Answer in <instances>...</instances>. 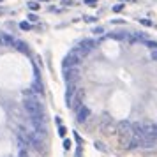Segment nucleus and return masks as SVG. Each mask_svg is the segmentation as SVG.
I'll list each match as a JSON object with an SVG mask.
<instances>
[{
	"instance_id": "nucleus-11",
	"label": "nucleus",
	"mask_w": 157,
	"mask_h": 157,
	"mask_svg": "<svg viewBox=\"0 0 157 157\" xmlns=\"http://www.w3.org/2000/svg\"><path fill=\"white\" fill-rule=\"evenodd\" d=\"M145 44L148 46L150 50H157V41H145Z\"/></svg>"
},
{
	"instance_id": "nucleus-4",
	"label": "nucleus",
	"mask_w": 157,
	"mask_h": 157,
	"mask_svg": "<svg viewBox=\"0 0 157 157\" xmlns=\"http://www.w3.org/2000/svg\"><path fill=\"white\" fill-rule=\"evenodd\" d=\"M64 78L67 83H72L79 78V69L78 67H69V69H64Z\"/></svg>"
},
{
	"instance_id": "nucleus-19",
	"label": "nucleus",
	"mask_w": 157,
	"mask_h": 157,
	"mask_svg": "<svg viewBox=\"0 0 157 157\" xmlns=\"http://www.w3.org/2000/svg\"><path fill=\"white\" fill-rule=\"evenodd\" d=\"M122 9H124V4H118V6H115V7H113V11H115V13H120Z\"/></svg>"
},
{
	"instance_id": "nucleus-8",
	"label": "nucleus",
	"mask_w": 157,
	"mask_h": 157,
	"mask_svg": "<svg viewBox=\"0 0 157 157\" xmlns=\"http://www.w3.org/2000/svg\"><path fill=\"white\" fill-rule=\"evenodd\" d=\"M0 44L2 46H14V39L11 36H7V34H2L0 36Z\"/></svg>"
},
{
	"instance_id": "nucleus-25",
	"label": "nucleus",
	"mask_w": 157,
	"mask_h": 157,
	"mask_svg": "<svg viewBox=\"0 0 157 157\" xmlns=\"http://www.w3.org/2000/svg\"><path fill=\"white\" fill-rule=\"evenodd\" d=\"M124 2H134V0H124Z\"/></svg>"
},
{
	"instance_id": "nucleus-1",
	"label": "nucleus",
	"mask_w": 157,
	"mask_h": 157,
	"mask_svg": "<svg viewBox=\"0 0 157 157\" xmlns=\"http://www.w3.org/2000/svg\"><path fill=\"white\" fill-rule=\"evenodd\" d=\"M23 108L29 113L30 118H43V120H46V113H44V108L39 102V99H25Z\"/></svg>"
},
{
	"instance_id": "nucleus-23",
	"label": "nucleus",
	"mask_w": 157,
	"mask_h": 157,
	"mask_svg": "<svg viewBox=\"0 0 157 157\" xmlns=\"http://www.w3.org/2000/svg\"><path fill=\"white\" fill-rule=\"evenodd\" d=\"M81 154H83V150H81V147H79V148L76 150V155H74V157H81Z\"/></svg>"
},
{
	"instance_id": "nucleus-15",
	"label": "nucleus",
	"mask_w": 157,
	"mask_h": 157,
	"mask_svg": "<svg viewBox=\"0 0 157 157\" xmlns=\"http://www.w3.org/2000/svg\"><path fill=\"white\" fill-rule=\"evenodd\" d=\"M86 6H90V7H95L97 6V0H85Z\"/></svg>"
},
{
	"instance_id": "nucleus-2",
	"label": "nucleus",
	"mask_w": 157,
	"mask_h": 157,
	"mask_svg": "<svg viewBox=\"0 0 157 157\" xmlns=\"http://www.w3.org/2000/svg\"><path fill=\"white\" fill-rule=\"evenodd\" d=\"M117 132H118V136H120L122 147H124V145H125V143L132 138V124H131L129 120L120 122V124L117 125Z\"/></svg>"
},
{
	"instance_id": "nucleus-16",
	"label": "nucleus",
	"mask_w": 157,
	"mask_h": 157,
	"mask_svg": "<svg viewBox=\"0 0 157 157\" xmlns=\"http://www.w3.org/2000/svg\"><path fill=\"white\" fill-rule=\"evenodd\" d=\"M140 23L145 25V27H152V21H150V20H140Z\"/></svg>"
},
{
	"instance_id": "nucleus-20",
	"label": "nucleus",
	"mask_w": 157,
	"mask_h": 157,
	"mask_svg": "<svg viewBox=\"0 0 157 157\" xmlns=\"http://www.w3.org/2000/svg\"><path fill=\"white\" fill-rule=\"evenodd\" d=\"M71 148V141L69 140H64V150H69Z\"/></svg>"
},
{
	"instance_id": "nucleus-18",
	"label": "nucleus",
	"mask_w": 157,
	"mask_h": 157,
	"mask_svg": "<svg viewBox=\"0 0 157 157\" xmlns=\"http://www.w3.org/2000/svg\"><path fill=\"white\" fill-rule=\"evenodd\" d=\"M92 32H94V34H95V36H101V34H102V32H104V30L101 29V27H97V29H94Z\"/></svg>"
},
{
	"instance_id": "nucleus-27",
	"label": "nucleus",
	"mask_w": 157,
	"mask_h": 157,
	"mask_svg": "<svg viewBox=\"0 0 157 157\" xmlns=\"http://www.w3.org/2000/svg\"><path fill=\"white\" fill-rule=\"evenodd\" d=\"M0 2H2V0H0Z\"/></svg>"
},
{
	"instance_id": "nucleus-24",
	"label": "nucleus",
	"mask_w": 157,
	"mask_h": 157,
	"mask_svg": "<svg viewBox=\"0 0 157 157\" xmlns=\"http://www.w3.org/2000/svg\"><path fill=\"white\" fill-rule=\"evenodd\" d=\"M74 140H76L78 143H81V138H79V134H78V132H74Z\"/></svg>"
},
{
	"instance_id": "nucleus-13",
	"label": "nucleus",
	"mask_w": 157,
	"mask_h": 157,
	"mask_svg": "<svg viewBox=\"0 0 157 157\" xmlns=\"http://www.w3.org/2000/svg\"><path fill=\"white\" fill-rule=\"evenodd\" d=\"M20 29H21V30H30V23H27V21L20 23Z\"/></svg>"
},
{
	"instance_id": "nucleus-17",
	"label": "nucleus",
	"mask_w": 157,
	"mask_h": 157,
	"mask_svg": "<svg viewBox=\"0 0 157 157\" xmlns=\"http://www.w3.org/2000/svg\"><path fill=\"white\" fill-rule=\"evenodd\" d=\"M150 58H152L154 62H157V50H152V53H150Z\"/></svg>"
},
{
	"instance_id": "nucleus-14",
	"label": "nucleus",
	"mask_w": 157,
	"mask_h": 157,
	"mask_svg": "<svg viewBox=\"0 0 157 157\" xmlns=\"http://www.w3.org/2000/svg\"><path fill=\"white\" fill-rule=\"evenodd\" d=\"M20 157H30L27 148H20Z\"/></svg>"
},
{
	"instance_id": "nucleus-26",
	"label": "nucleus",
	"mask_w": 157,
	"mask_h": 157,
	"mask_svg": "<svg viewBox=\"0 0 157 157\" xmlns=\"http://www.w3.org/2000/svg\"><path fill=\"white\" fill-rule=\"evenodd\" d=\"M43 2H46V0H43Z\"/></svg>"
},
{
	"instance_id": "nucleus-9",
	"label": "nucleus",
	"mask_w": 157,
	"mask_h": 157,
	"mask_svg": "<svg viewBox=\"0 0 157 157\" xmlns=\"http://www.w3.org/2000/svg\"><path fill=\"white\" fill-rule=\"evenodd\" d=\"M14 48L16 50H20L21 53H29V46L23 43V41H14Z\"/></svg>"
},
{
	"instance_id": "nucleus-3",
	"label": "nucleus",
	"mask_w": 157,
	"mask_h": 157,
	"mask_svg": "<svg viewBox=\"0 0 157 157\" xmlns=\"http://www.w3.org/2000/svg\"><path fill=\"white\" fill-rule=\"evenodd\" d=\"M81 62V58L74 53V51H71L67 57L64 58V62H62V65H64V69H69V67H76V65Z\"/></svg>"
},
{
	"instance_id": "nucleus-21",
	"label": "nucleus",
	"mask_w": 157,
	"mask_h": 157,
	"mask_svg": "<svg viewBox=\"0 0 157 157\" xmlns=\"http://www.w3.org/2000/svg\"><path fill=\"white\" fill-rule=\"evenodd\" d=\"M58 134H60V136H65V127H62V125H60V129H58Z\"/></svg>"
},
{
	"instance_id": "nucleus-12",
	"label": "nucleus",
	"mask_w": 157,
	"mask_h": 157,
	"mask_svg": "<svg viewBox=\"0 0 157 157\" xmlns=\"http://www.w3.org/2000/svg\"><path fill=\"white\" fill-rule=\"evenodd\" d=\"M29 7L32 9V11H37V9H39V4H37V2H34V0H32V2H29Z\"/></svg>"
},
{
	"instance_id": "nucleus-5",
	"label": "nucleus",
	"mask_w": 157,
	"mask_h": 157,
	"mask_svg": "<svg viewBox=\"0 0 157 157\" xmlns=\"http://www.w3.org/2000/svg\"><path fill=\"white\" fill-rule=\"evenodd\" d=\"M90 115H92V111H90L88 108H86V106H81L78 111H76V120H78V122H86Z\"/></svg>"
},
{
	"instance_id": "nucleus-10",
	"label": "nucleus",
	"mask_w": 157,
	"mask_h": 157,
	"mask_svg": "<svg viewBox=\"0 0 157 157\" xmlns=\"http://www.w3.org/2000/svg\"><path fill=\"white\" fill-rule=\"evenodd\" d=\"M34 92H39L41 95L44 94V90H43V83H41V81H34Z\"/></svg>"
},
{
	"instance_id": "nucleus-7",
	"label": "nucleus",
	"mask_w": 157,
	"mask_h": 157,
	"mask_svg": "<svg viewBox=\"0 0 157 157\" xmlns=\"http://www.w3.org/2000/svg\"><path fill=\"white\" fill-rule=\"evenodd\" d=\"M94 46H95V43H94V41H90V39H83V41H81V43H79V50H83V51H86V53H88V51L92 50Z\"/></svg>"
},
{
	"instance_id": "nucleus-6",
	"label": "nucleus",
	"mask_w": 157,
	"mask_h": 157,
	"mask_svg": "<svg viewBox=\"0 0 157 157\" xmlns=\"http://www.w3.org/2000/svg\"><path fill=\"white\" fill-rule=\"evenodd\" d=\"M74 94H76V85H74V83H69V88H67V92H65V104H67V106L72 104Z\"/></svg>"
},
{
	"instance_id": "nucleus-22",
	"label": "nucleus",
	"mask_w": 157,
	"mask_h": 157,
	"mask_svg": "<svg viewBox=\"0 0 157 157\" xmlns=\"http://www.w3.org/2000/svg\"><path fill=\"white\" fill-rule=\"evenodd\" d=\"M85 20H86V21H88V23H92V21H95V20H97V18H94V16H86Z\"/></svg>"
}]
</instances>
